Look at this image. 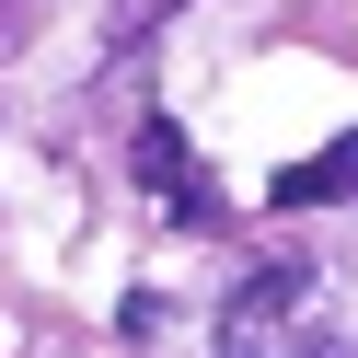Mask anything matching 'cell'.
Returning a JSON list of instances; mask_svg holds the SVG:
<instances>
[{
  "label": "cell",
  "mask_w": 358,
  "mask_h": 358,
  "mask_svg": "<svg viewBox=\"0 0 358 358\" xmlns=\"http://www.w3.org/2000/svg\"><path fill=\"white\" fill-rule=\"evenodd\" d=\"M220 358H335V312H324V278L301 255L255 266V278L220 301Z\"/></svg>",
  "instance_id": "obj_1"
},
{
  "label": "cell",
  "mask_w": 358,
  "mask_h": 358,
  "mask_svg": "<svg viewBox=\"0 0 358 358\" xmlns=\"http://www.w3.org/2000/svg\"><path fill=\"white\" fill-rule=\"evenodd\" d=\"M127 162H139V185L173 196V220H196V231L231 220V208H220V185L196 173V150H185V127H173V116H139V150H127Z\"/></svg>",
  "instance_id": "obj_2"
},
{
  "label": "cell",
  "mask_w": 358,
  "mask_h": 358,
  "mask_svg": "<svg viewBox=\"0 0 358 358\" xmlns=\"http://www.w3.org/2000/svg\"><path fill=\"white\" fill-rule=\"evenodd\" d=\"M335 185H347V139H335V150H312V162H289V173H278V208H324Z\"/></svg>",
  "instance_id": "obj_3"
},
{
  "label": "cell",
  "mask_w": 358,
  "mask_h": 358,
  "mask_svg": "<svg viewBox=\"0 0 358 358\" xmlns=\"http://www.w3.org/2000/svg\"><path fill=\"white\" fill-rule=\"evenodd\" d=\"M162 12H185V0H116V12H104V24H116V47H139V35L162 24Z\"/></svg>",
  "instance_id": "obj_4"
}]
</instances>
